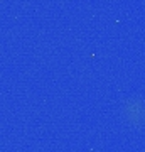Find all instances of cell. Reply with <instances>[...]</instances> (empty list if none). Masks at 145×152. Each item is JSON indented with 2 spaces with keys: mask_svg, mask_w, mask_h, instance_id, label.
I'll return each instance as SVG.
<instances>
[]
</instances>
